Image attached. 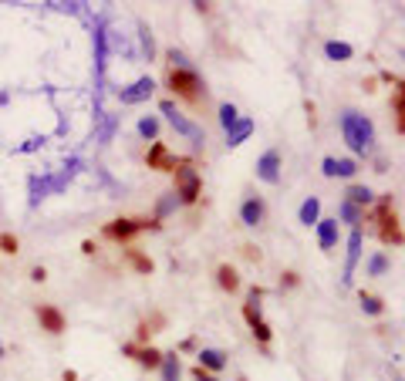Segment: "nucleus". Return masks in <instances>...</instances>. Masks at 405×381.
<instances>
[{"instance_id":"obj_1","label":"nucleus","mask_w":405,"mask_h":381,"mask_svg":"<svg viewBox=\"0 0 405 381\" xmlns=\"http://www.w3.org/2000/svg\"><path fill=\"white\" fill-rule=\"evenodd\" d=\"M341 135H345V142H348V149L351 152L364 155L371 149V142H375V128H371V122L358 112H345L341 115Z\"/></svg>"},{"instance_id":"obj_2","label":"nucleus","mask_w":405,"mask_h":381,"mask_svg":"<svg viewBox=\"0 0 405 381\" xmlns=\"http://www.w3.org/2000/svg\"><path fill=\"white\" fill-rule=\"evenodd\" d=\"M169 88H172L176 95L196 102L202 84H200V78H196V71H189V68H172V71H169Z\"/></svg>"},{"instance_id":"obj_3","label":"nucleus","mask_w":405,"mask_h":381,"mask_svg":"<svg viewBox=\"0 0 405 381\" xmlns=\"http://www.w3.org/2000/svg\"><path fill=\"white\" fill-rule=\"evenodd\" d=\"M176 172V186H179V199L183 203H196V196H200V176H196V169L193 165H179V169H172Z\"/></svg>"},{"instance_id":"obj_4","label":"nucleus","mask_w":405,"mask_h":381,"mask_svg":"<svg viewBox=\"0 0 405 381\" xmlns=\"http://www.w3.org/2000/svg\"><path fill=\"white\" fill-rule=\"evenodd\" d=\"M159 108H162V115L169 118V125H172L176 132H183L186 139H193V142L200 146V142H202V128H200V125H193L189 118H183V115L176 112V105H172V102H162Z\"/></svg>"},{"instance_id":"obj_5","label":"nucleus","mask_w":405,"mask_h":381,"mask_svg":"<svg viewBox=\"0 0 405 381\" xmlns=\"http://www.w3.org/2000/svg\"><path fill=\"white\" fill-rule=\"evenodd\" d=\"M152 91H156V81H152V78H139L135 84L121 88L119 98H121V105H139V102H146Z\"/></svg>"},{"instance_id":"obj_6","label":"nucleus","mask_w":405,"mask_h":381,"mask_svg":"<svg viewBox=\"0 0 405 381\" xmlns=\"http://www.w3.org/2000/svg\"><path fill=\"white\" fill-rule=\"evenodd\" d=\"M146 227H156V223H142V220H115V223L105 227V236H112V240H128V236H135L139 229H146Z\"/></svg>"},{"instance_id":"obj_7","label":"nucleus","mask_w":405,"mask_h":381,"mask_svg":"<svg viewBox=\"0 0 405 381\" xmlns=\"http://www.w3.org/2000/svg\"><path fill=\"white\" fill-rule=\"evenodd\" d=\"M38 321L47 334H61V331H65V314H61L58 307H47V304L38 307Z\"/></svg>"},{"instance_id":"obj_8","label":"nucleus","mask_w":405,"mask_h":381,"mask_svg":"<svg viewBox=\"0 0 405 381\" xmlns=\"http://www.w3.org/2000/svg\"><path fill=\"white\" fill-rule=\"evenodd\" d=\"M257 176H260L264 183H277V179H281V155L264 152V159L257 162Z\"/></svg>"},{"instance_id":"obj_9","label":"nucleus","mask_w":405,"mask_h":381,"mask_svg":"<svg viewBox=\"0 0 405 381\" xmlns=\"http://www.w3.org/2000/svg\"><path fill=\"white\" fill-rule=\"evenodd\" d=\"M358 257H362V233L358 229H351V236H348V264H345V284H351V273L358 267Z\"/></svg>"},{"instance_id":"obj_10","label":"nucleus","mask_w":405,"mask_h":381,"mask_svg":"<svg viewBox=\"0 0 405 381\" xmlns=\"http://www.w3.org/2000/svg\"><path fill=\"white\" fill-rule=\"evenodd\" d=\"M382 240H385V243H399V240H402V233H399V220L389 216V199L382 203Z\"/></svg>"},{"instance_id":"obj_11","label":"nucleus","mask_w":405,"mask_h":381,"mask_svg":"<svg viewBox=\"0 0 405 381\" xmlns=\"http://www.w3.org/2000/svg\"><path fill=\"white\" fill-rule=\"evenodd\" d=\"M200 368L202 371H220V368H227V354L216 351V347H202L200 351Z\"/></svg>"},{"instance_id":"obj_12","label":"nucleus","mask_w":405,"mask_h":381,"mask_svg":"<svg viewBox=\"0 0 405 381\" xmlns=\"http://www.w3.org/2000/svg\"><path fill=\"white\" fill-rule=\"evenodd\" d=\"M240 220L246 227H257V223L264 220V203H260V199H246L240 206Z\"/></svg>"},{"instance_id":"obj_13","label":"nucleus","mask_w":405,"mask_h":381,"mask_svg":"<svg viewBox=\"0 0 405 381\" xmlns=\"http://www.w3.org/2000/svg\"><path fill=\"white\" fill-rule=\"evenodd\" d=\"M318 240H321V250H331L338 243V223L334 220H318Z\"/></svg>"},{"instance_id":"obj_14","label":"nucleus","mask_w":405,"mask_h":381,"mask_svg":"<svg viewBox=\"0 0 405 381\" xmlns=\"http://www.w3.org/2000/svg\"><path fill=\"white\" fill-rule=\"evenodd\" d=\"M149 169H176V162L169 159V152H165L162 142H156V146L149 149Z\"/></svg>"},{"instance_id":"obj_15","label":"nucleus","mask_w":405,"mask_h":381,"mask_svg":"<svg viewBox=\"0 0 405 381\" xmlns=\"http://www.w3.org/2000/svg\"><path fill=\"white\" fill-rule=\"evenodd\" d=\"M324 54L331 58V61H348L355 51H351V44H341V41H327L324 44Z\"/></svg>"},{"instance_id":"obj_16","label":"nucleus","mask_w":405,"mask_h":381,"mask_svg":"<svg viewBox=\"0 0 405 381\" xmlns=\"http://www.w3.org/2000/svg\"><path fill=\"white\" fill-rule=\"evenodd\" d=\"M318 216H321V199H318V196H311V199L301 206V223H308V227H311V223H318Z\"/></svg>"},{"instance_id":"obj_17","label":"nucleus","mask_w":405,"mask_h":381,"mask_svg":"<svg viewBox=\"0 0 405 381\" xmlns=\"http://www.w3.org/2000/svg\"><path fill=\"white\" fill-rule=\"evenodd\" d=\"M250 132H253V122H250V118H240V122H237V125L227 132V135H230V146H240Z\"/></svg>"},{"instance_id":"obj_18","label":"nucleus","mask_w":405,"mask_h":381,"mask_svg":"<svg viewBox=\"0 0 405 381\" xmlns=\"http://www.w3.org/2000/svg\"><path fill=\"white\" fill-rule=\"evenodd\" d=\"M179 358L176 354H162V378L165 381H179Z\"/></svg>"},{"instance_id":"obj_19","label":"nucleus","mask_w":405,"mask_h":381,"mask_svg":"<svg viewBox=\"0 0 405 381\" xmlns=\"http://www.w3.org/2000/svg\"><path fill=\"white\" fill-rule=\"evenodd\" d=\"M345 203H351V206H368V203H371V189H368V186H351Z\"/></svg>"},{"instance_id":"obj_20","label":"nucleus","mask_w":405,"mask_h":381,"mask_svg":"<svg viewBox=\"0 0 405 381\" xmlns=\"http://www.w3.org/2000/svg\"><path fill=\"white\" fill-rule=\"evenodd\" d=\"M216 277H220V287H223V290H237V287H240V277H237L233 267H220Z\"/></svg>"},{"instance_id":"obj_21","label":"nucleus","mask_w":405,"mask_h":381,"mask_svg":"<svg viewBox=\"0 0 405 381\" xmlns=\"http://www.w3.org/2000/svg\"><path fill=\"white\" fill-rule=\"evenodd\" d=\"M220 122H223V128L230 132V128H233V125L240 122V112H237L233 105H223V108H220Z\"/></svg>"},{"instance_id":"obj_22","label":"nucleus","mask_w":405,"mask_h":381,"mask_svg":"<svg viewBox=\"0 0 405 381\" xmlns=\"http://www.w3.org/2000/svg\"><path fill=\"white\" fill-rule=\"evenodd\" d=\"M139 135H142V139H156V135H159V122H156V118H142V122H139Z\"/></svg>"},{"instance_id":"obj_23","label":"nucleus","mask_w":405,"mask_h":381,"mask_svg":"<svg viewBox=\"0 0 405 381\" xmlns=\"http://www.w3.org/2000/svg\"><path fill=\"white\" fill-rule=\"evenodd\" d=\"M355 172H358L355 159H334V176H355Z\"/></svg>"},{"instance_id":"obj_24","label":"nucleus","mask_w":405,"mask_h":381,"mask_svg":"<svg viewBox=\"0 0 405 381\" xmlns=\"http://www.w3.org/2000/svg\"><path fill=\"white\" fill-rule=\"evenodd\" d=\"M139 361H142L146 368H159V365H162V354L156 351V347H146V351L139 354Z\"/></svg>"},{"instance_id":"obj_25","label":"nucleus","mask_w":405,"mask_h":381,"mask_svg":"<svg viewBox=\"0 0 405 381\" xmlns=\"http://www.w3.org/2000/svg\"><path fill=\"white\" fill-rule=\"evenodd\" d=\"M362 310L364 314H382V301L371 297V294H362Z\"/></svg>"},{"instance_id":"obj_26","label":"nucleus","mask_w":405,"mask_h":381,"mask_svg":"<svg viewBox=\"0 0 405 381\" xmlns=\"http://www.w3.org/2000/svg\"><path fill=\"white\" fill-rule=\"evenodd\" d=\"M341 216H345L348 223H358V220H362V213H358V206H351V203H341Z\"/></svg>"},{"instance_id":"obj_27","label":"nucleus","mask_w":405,"mask_h":381,"mask_svg":"<svg viewBox=\"0 0 405 381\" xmlns=\"http://www.w3.org/2000/svg\"><path fill=\"white\" fill-rule=\"evenodd\" d=\"M0 250H3V253H17V236L0 233Z\"/></svg>"},{"instance_id":"obj_28","label":"nucleus","mask_w":405,"mask_h":381,"mask_svg":"<svg viewBox=\"0 0 405 381\" xmlns=\"http://www.w3.org/2000/svg\"><path fill=\"white\" fill-rule=\"evenodd\" d=\"M128 260L135 264V270H142V273H149V270H152V260H146V257H142V253H135V250L128 253Z\"/></svg>"},{"instance_id":"obj_29","label":"nucleus","mask_w":405,"mask_h":381,"mask_svg":"<svg viewBox=\"0 0 405 381\" xmlns=\"http://www.w3.org/2000/svg\"><path fill=\"white\" fill-rule=\"evenodd\" d=\"M142 51H146V58L152 61V54H156V44H152V34L142 27Z\"/></svg>"},{"instance_id":"obj_30","label":"nucleus","mask_w":405,"mask_h":381,"mask_svg":"<svg viewBox=\"0 0 405 381\" xmlns=\"http://www.w3.org/2000/svg\"><path fill=\"white\" fill-rule=\"evenodd\" d=\"M385 267H389V260H385V257H382V253H378V257H371V273H385Z\"/></svg>"},{"instance_id":"obj_31","label":"nucleus","mask_w":405,"mask_h":381,"mask_svg":"<svg viewBox=\"0 0 405 381\" xmlns=\"http://www.w3.org/2000/svg\"><path fill=\"white\" fill-rule=\"evenodd\" d=\"M172 206H176V192H169V196H165V199L159 203V216H165V213H169Z\"/></svg>"},{"instance_id":"obj_32","label":"nucleus","mask_w":405,"mask_h":381,"mask_svg":"<svg viewBox=\"0 0 405 381\" xmlns=\"http://www.w3.org/2000/svg\"><path fill=\"white\" fill-rule=\"evenodd\" d=\"M169 61H172L176 68H186V58H183L179 51H169Z\"/></svg>"},{"instance_id":"obj_33","label":"nucleus","mask_w":405,"mask_h":381,"mask_svg":"<svg viewBox=\"0 0 405 381\" xmlns=\"http://www.w3.org/2000/svg\"><path fill=\"white\" fill-rule=\"evenodd\" d=\"M324 176L334 179V159H324Z\"/></svg>"},{"instance_id":"obj_34","label":"nucleus","mask_w":405,"mask_h":381,"mask_svg":"<svg viewBox=\"0 0 405 381\" xmlns=\"http://www.w3.org/2000/svg\"><path fill=\"white\" fill-rule=\"evenodd\" d=\"M193 378H196V381H216V378H213V375H206L202 368H196V371H193Z\"/></svg>"},{"instance_id":"obj_35","label":"nucleus","mask_w":405,"mask_h":381,"mask_svg":"<svg viewBox=\"0 0 405 381\" xmlns=\"http://www.w3.org/2000/svg\"><path fill=\"white\" fill-rule=\"evenodd\" d=\"M31 277H34V280H38V284H40V280L47 277V270H44V267H34V270H31Z\"/></svg>"},{"instance_id":"obj_36","label":"nucleus","mask_w":405,"mask_h":381,"mask_svg":"<svg viewBox=\"0 0 405 381\" xmlns=\"http://www.w3.org/2000/svg\"><path fill=\"white\" fill-rule=\"evenodd\" d=\"M0 354H3V347H0Z\"/></svg>"}]
</instances>
